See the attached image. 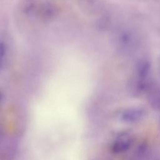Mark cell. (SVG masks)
I'll return each instance as SVG.
<instances>
[{
	"label": "cell",
	"instance_id": "1",
	"mask_svg": "<svg viewBox=\"0 0 160 160\" xmlns=\"http://www.w3.org/2000/svg\"><path fill=\"white\" fill-rule=\"evenodd\" d=\"M118 47L123 51H130L134 49L137 44L136 36L129 31H121L117 36Z\"/></svg>",
	"mask_w": 160,
	"mask_h": 160
},
{
	"label": "cell",
	"instance_id": "3",
	"mask_svg": "<svg viewBox=\"0 0 160 160\" xmlns=\"http://www.w3.org/2000/svg\"><path fill=\"white\" fill-rule=\"evenodd\" d=\"M132 144V140L129 137L121 136L118 138L112 145V151L114 153H121L128 150Z\"/></svg>",
	"mask_w": 160,
	"mask_h": 160
},
{
	"label": "cell",
	"instance_id": "4",
	"mask_svg": "<svg viewBox=\"0 0 160 160\" xmlns=\"http://www.w3.org/2000/svg\"><path fill=\"white\" fill-rule=\"evenodd\" d=\"M148 92L149 104L154 110L160 111V91L150 86Z\"/></svg>",
	"mask_w": 160,
	"mask_h": 160
},
{
	"label": "cell",
	"instance_id": "2",
	"mask_svg": "<svg viewBox=\"0 0 160 160\" xmlns=\"http://www.w3.org/2000/svg\"><path fill=\"white\" fill-rule=\"evenodd\" d=\"M145 111L141 108H131L126 109L121 115V119L126 122H136L144 118Z\"/></svg>",
	"mask_w": 160,
	"mask_h": 160
}]
</instances>
